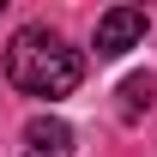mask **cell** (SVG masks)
I'll return each instance as SVG.
<instances>
[{
    "label": "cell",
    "instance_id": "1",
    "mask_svg": "<svg viewBox=\"0 0 157 157\" xmlns=\"http://www.w3.org/2000/svg\"><path fill=\"white\" fill-rule=\"evenodd\" d=\"M6 78L18 85L24 97H73L78 78H85V55L67 48V42L48 30V24H24L12 48H6Z\"/></svg>",
    "mask_w": 157,
    "mask_h": 157
},
{
    "label": "cell",
    "instance_id": "2",
    "mask_svg": "<svg viewBox=\"0 0 157 157\" xmlns=\"http://www.w3.org/2000/svg\"><path fill=\"white\" fill-rule=\"evenodd\" d=\"M139 36H145V12H139V6H109L97 18V55L103 60H121Z\"/></svg>",
    "mask_w": 157,
    "mask_h": 157
},
{
    "label": "cell",
    "instance_id": "3",
    "mask_svg": "<svg viewBox=\"0 0 157 157\" xmlns=\"http://www.w3.org/2000/svg\"><path fill=\"white\" fill-rule=\"evenodd\" d=\"M24 157H73V127L60 115H30L24 121Z\"/></svg>",
    "mask_w": 157,
    "mask_h": 157
},
{
    "label": "cell",
    "instance_id": "4",
    "mask_svg": "<svg viewBox=\"0 0 157 157\" xmlns=\"http://www.w3.org/2000/svg\"><path fill=\"white\" fill-rule=\"evenodd\" d=\"M121 97H127V115H139V109H151V103H157V78H151V73L127 78V85H121Z\"/></svg>",
    "mask_w": 157,
    "mask_h": 157
}]
</instances>
